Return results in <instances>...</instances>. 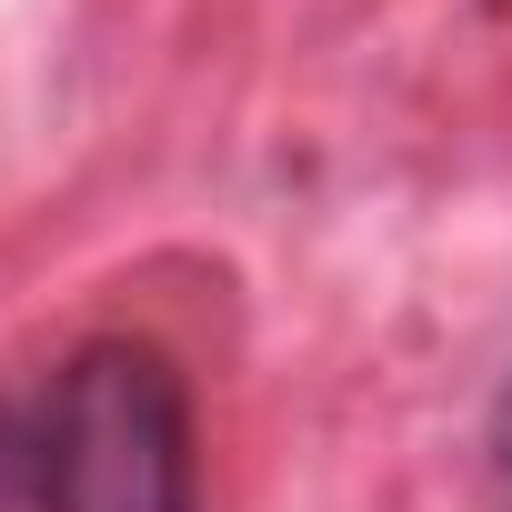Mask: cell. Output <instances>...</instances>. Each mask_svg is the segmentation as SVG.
<instances>
[{
    "label": "cell",
    "instance_id": "6da1fadb",
    "mask_svg": "<svg viewBox=\"0 0 512 512\" xmlns=\"http://www.w3.org/2000/svg\"><path fill=\"white\" fill-rule=\"evenodd\" d=\"M41 512H201L191 392L151 342H81L31 442Z\"/></svg>",
    "mask_w": 512,
    "mask_h": 512
},
{
    "label": "cell",
    "instance_id": "7a4b0ae2",
    "mask_svg": "<svg viewBox=\"0 0 512 512\" xmlns=\"http://www.w3.org/2000/svg\"><path fill=\"white\" fill-rule=\"evenodd\" d=\"M492 492H502V512H512V392H502V412H492Z\"/></svg>",
    "mask_w": 512,
    "mask_h": 512
},
{
    "label": "cell",
    "instance_id": "3957f363",
    "mask_svg": "<svg viewBox=\"0 0 512 512\" xmlns=\"http://www.w3.org/2000/svg\"><path fill=\"white\" fill-rule=\"evenodd\" d=\"M11 472H21V442H11V422H0V492H11Z\"/></svg>",
    "mask_w": 512,
    "mask_h": 512
}]
</instances>
